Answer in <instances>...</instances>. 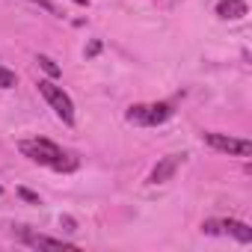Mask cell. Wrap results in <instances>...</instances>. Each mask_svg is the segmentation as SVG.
<instances>
[{
    "instance_id": "14",
    "label": "cell",
    "mask_w": 252,
    "mask_h": 252,
    "mask_svg": "<svg viewBox=\"0 0 252 252\" xmlns=\"http://www.w3.org/2000/svg\"><path fill=\"white\" fill-rule=\"evenodd\" d=\"M0 196H3V187H0Z\"/></svg>"
},
{
    "instance_id": "7",
    "label": "cell",
    "mask_w": 252,
    "mask_h": 252,
    "mask_svg": "<svg viewBox=\"0 0 252 252\" xmlns=\"http://www.w3.org/2000/svg\"><path fill=\"white\" fill-rule=\"evenodd\" d=\"M181 160H184V155H166V158L152 169V178H149V181H152V184H166V181L175 175V169L181 166Z\"/></svg>"
},
{
    "instance_id": "2",
    "label": "cell",
    "mask_w": 252,
    "mask_h": 252,
    "mask_svg": "<svg viewBox=\"0 0 252 252\" xmlns=\"http://www.w3.org/2000/svg\"><path fill=\"white\" fill-rule=\"evenodd\" d=\"M172 104L169 101H155V104H134L128 113H125V119H128L131 125H143V128H158V125H163L166 119H172Z\"/></svg>"
},
{
    "instance_id": "11",
    "label": "cell",
    "mask_w": 252,
    "mask_h": 252,
    "mask_svg": "<svg viewBox=\"0 0 252 252\" xmlns=\"http://www.w3.org/2000/svg\"><path fill=\"white\" fill-rule=\"evenodd\" d=\"M30 3H36L39 9H45V12H51V15H60V9L51 3V0H30Z\"/></svg>"
},
{
    "instance_id": "13",
    "label": "cell",
    "mask_w": 252,
    "mask_h": 252,
    "mask_svg": "<svg viewBox=\"0 0 252 252\" xmlns=\"http://www.w3.org/2000/svg\"><path fill=\"white\" fill-rule=\"evenodd\" d=\"M98 51H101V42H98V39H95V42H92V45H89V48H86V57H95V54H98Z\"/></svg>"
},
{
    "instance_id": "6",
    "label": "cell",
    "mask_w": 252,
    "mask_h": 252,
    "mask_svg": "<svg viewBox=\"0 0 252 252\" xmlns=\"http://www.w3.org/2000/svg\"><path fill=\"white\" fill-rule=\"evenodd\" d=\"M202 231H208V234H231L240 243H252V228L246 222H240V220H205Z\"/></svg>"
},
{
    "instance_id": "1",
    "label": "cell",
    "mask_w": 252,
    "mask_h": 252,
    "mask_svg": "<svg viewBox=\"0 0 252 252\" xmlns=\"http://www.w3.org/2000/svg\"><path fill=\"white\" fill-rule=\"evenodd\" d=\"M18 152H21L27 160H33V163H39V166H48V169H54V172H74V169H77V158L68 155V152H63L57 143H51V140H45V137L21 140V143H18Z\"/></svg>"
},
{
    "instance_id": "12",
    "label": "cell",
    "mask_w": 252,
    "mask_h": 252,
    "mask_svg": "<svg viewBox=\"0 0 252 252\" xmlns=\"http://www.w3.org/2000/svg\"><path fill=\"white\" fill-rule=\"evenodd\" d=\"M18 196H21V199H27V202H33V205H39V196H36V193H30V190H24V187L18 190Z\"/></svg>"
},
{
    "instance_id": "8",
    "label": "cell",
    "mask_w": 252,
    "mask_h": 252,
    "mask_svg": "<svg viewBox=\"0 0 252 252\" xmlns=\"http://www.w3.org/2000/svg\"><path fill=\"white\" fill-rule=\"evenodd\" d=\"M246 15V0H220L217 3V18L222 21H237Z\"/></svg>"
},
{
    "instance_id": "3",
    "label": "cell",
    "mask_w": 252,
    "mask_h": 252,
    "mask_svg": "<svg viewBox=\"0 0 252 252\" xmlns=\"http://www.w3.org/2000/svg\"><path fill=\"white\" fill-rule=\"evenodd\" d=\"M39 92H42V98L51 104V110H54L65 125H74V101L68 98V92H65L63 86L54 83V77H51V80H39Z\"/></svg>"
},
{
    "instance_id": "9",
    "label": "cell",
    "mask_w": 252,
    "mask_h": 252,
    "mask_svg": "<svg viewBox=\"0 0 252 252\" xmlns=\"http://www.w3.org/2000/svg\"><path fill=\"white\" fill-rule=\"evenodd\" d=\"M36 63H39V65H42V68H45L51 77H60V74H63V68H60V65H57L51 57H45V54H39V57H36Z\"/></svg>"
},
{
    "instance_id": "4",
    "label": "cell",
    "mask_w": 252,
    "mask_h": 252,
    "mask_svg": "<svg viewBox=\"0 0 252 252\" xmlns=\"http://www.w3.org/2000/svg\"><path fill=\"white\" fill-rule=\"evenodd\" d=\"M202 140H205V146H211L214 152H222V155H234V158H249L252 155V143L249 140H237V137L217 134V131H205Z\"/></svg>"
},
{
    "instance_id": "5",
    "label": "cell",
    "mask_w": 252,
    "mask_h": 252,
    "mask_svg": "<svg viewBox=\"0 0 252 252\" xmlns=\"http://www.w3.org/2000/svg\"><path fill=\"white\" fill-rule=\"evenodd\" d=\"M18 240L24 246H33V249H57V252H74L77 243L71 240H63V237H48V234H39L33 228H18Z\"/></svg>"
},
{
    "instance_id": "10",
    "label": "cell",
    "mask_w": 252,
    "mask_h": 252,
    "mask_svg": "<svg viewBox=\"0 0 252 252\" xmlns=\"http://www.w3.org/2000/svg\"><path fill=\"white\" fill-rule=\"evenodd\" d=\"M15 83H18L15 71H12V68H6V65H0V89H12Z\"/></svg>"
}]
</instances>
